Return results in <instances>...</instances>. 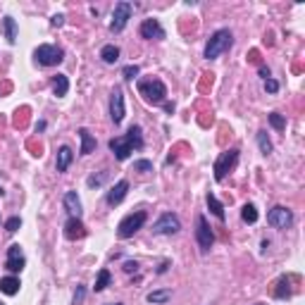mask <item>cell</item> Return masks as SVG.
Returning a JSON list of instances; mask_svg holds the SVG:
<instances>
[{"label": "cell", "mask_w": 305, "mask_h": 305, "mask_svg": "<svg viewBox=\"0 0 305 305\" xmlns=\"http://www.w3.org/2000/svg\"><path fill=\"white\" fill-rule=\"evenodd\" d=\"M33 57H36V62L43 67H55L60 65L62 60H65V53H62V48H57V45H38L36 48V53H33Z\"/></svg>", "instance_id": "cell-4"}, {"label": "cell", "mask_w": 305, "mask_h": 305, "mask_svg": "<svg viewBox=\"0 0 305 305\" xmlns=\"http://www.w3.org/2000/svg\"><path fill=\"white\" fill-rule=\"evenodd\" d=\"M241 219H243V222H248V224H255V222H258V210H255V205L246 203L243 210H241Z\"/></svg>", "instance_id": "cell-26"}, {"label": "cell", "mask_w": 305, "mask_h": 305, "mask_svg": "<svg viewBox=\"0 0 305 305\" xmlns=\"http://www.w3.org/2000/svg\"><path fill=\"white\" fill-rule=\"evenodd\" d=\"M110 279H112V277H110L108 270H100V272H98V279H96V286H93V289H96V294H100V291H105V289H108V286H110Z\"/></svg>", "instance_id": "cell-27"}, {"label": "cell", "mask_w": 305, "mask_h": 305, "mask_svg": "<svg viewBox=\"0 0 305 305\" xmlns=\"http://www.w3.org/2000/svg\"><path fill=\"white\" fill-rule=\"evenodd\" d=\"M196 241L203 253H207L212 248V243H215V234H212V229H210V224H207V219L203 215L196 217Z\"/></svg>", "instance_id": "cell-7"}, {"label": "cell", "mask_w": 305, "mask_h": 305, "mask_svg": "<svg viewBox=\"0 0 305 305\" xmlns=\"http://www.w3.org/2000/svg\"><path fill=\"white\" fill-rule=\"evenodd\" d=\"M167 267H169V265H167V262H162V265L157 267V272H160V274H162V272H167Z\"/></svg>", "instance_id": "cell-39"}, {"label": "cell", "mask_w": 305, "mask_h": 305, "mask_svg": "<svg viewBox=\"0 0 305 305\" xmlns=\"http://www.w3.org/2000/svg\"><path fill=\"white\" fill-rule=\"evenodd\" d=\"M134 172H141V174L152 172V162L151 160H136V162H134Z\"/></svg>", "instance_id": "cell-31"}, {"label": "cell", "mask_w": 305, "mask_h": 305, "mask_svg": "<svg viewBox=\"0 0 305 305\" xmlns=\"http://www.w3.org/2000/svg\"><path fill=\"white\" fill-rule=\"evenodd\" d=\"M172 298V291L169 289H162V291H151V294L146 296V301L152 305H160V303H167Z\"/></svg>", "instance_id": "cell-22"}, {"label": "cell", "mask_w": 305, "mask_h": 305, "mask_svg": "<svg viewBox=\"0 0 305 305\" xmlns=\"http://www.w3.org/2000/svg\"><path fill=\"white\" fill-rule=\"evenodd\" d=\"M2 26H5V38L7 43H17V22L12 17H5L2 19Z\"/></svg>", "instance_id": "cell-23"}, {"label": "cell", "mask_w": 305, "mask_h": 305, "mask_svg": "<svg viewBox=\"0 0 305 305\" xmlns=\"http://www.w3.org/2000/svg\"><path fill=\"white\" fill-rule=\"evenodd\" d=\"M79 139H81V155H91V152L96 151V139L91 136V131L88 129H79Z\"/></svg>", "instance_id": "cell-18"}, {"label": "cell", "mask_w": 305, "mask_h": 305, "mask_svg": "<svg viewBox=\"0 0 305 305\" xmlns=\"http://www.w3.org/2000/svg\"><path fill=\"white\" fill-rule=\"evenodd\" d=\"M50 24H53V26H62V24H65V14H55L53 19H50Z\"/></svg>", "instance_id": "cell-37"}, {"label": "cell", "mask_w": 305, "mask_h": 305, "mask_svg": "<svg viewBox=\"0 0 305 305\" xmlns=\"http://www.w3.org/2000/svg\"><path fill=\"white\" fill-rule=\"evenodd\" d=\"M267 224L274 229H289L294 224V212L284 205H274L267 215Z\"/></svg>", "instance_id": "cell-8"}, {"label": "cell", "mask_w": 305, "mask_h": 305, "mask_svg": "<svg viewBox=\"0 0 305 305\" xmlns=\"http://www.w3.org/2000/svg\"><path fill=\"white\" fill-rule=\"evenodd\" d=\"M110 151L112 155L117 157V160H127L131 155V151L136 148V151H141L143 148V134H141V127L139 124H131L129 131L124 134V136H117V139H110Z\"/></svg>", "instance_id": "cell-1"}, {"label": "cell", "mask_w": 305, "mask_h": 305, "mask_svg": "<svg viewBox=\"0 0 305 305\" xmlns=\"http://www.w3.org/2000/svg\"><path fill=\"white\" fill-rule=\"evenodd\" d=\"M127 191H129V181H127V179L117 181V184L108 191V198H105L108 205H120L122 200H124V196H127Z\"/></svg>", "instance_id": "cell-14"}, {"label": "cell", "mask_w": 305, "mask_h": 305, "mask_svg": "<svg viewBox=\"0 0 305 305\" xmlns=\"http://www.w3.org/2000/svg\"><path fill=\"white\" fill-rule=\"evenodd\" d=\"M65 207L72 217L81 219V212H84V210H81V200H79V196H76V191H67L65 193Z\"/></svg>", "instance_id": "cell-16"}, {"label": "cell", "mask_w": 305, "mask_h": 305, "mask_svg": "<svg viewBox=\"0 0 305 305\" xmlns=\"http://www.w3.org/2000/svg\"><path fill=\"white\" fill-rule=\"evenodd\" d=\"M179 229H181V222H179V217L172 215V212H164L162 217L152 224V231L160 234V236H172V234H176Z\"/></svg>", "instance_id": "cell-10"}, {"label": "cell", "mask_w": 305, "mask_h": 305, "mask_svg": "<svg viewBox=\"0 0 305 305\" xmlns=\"http://www.w3.org/2000/svg\"><path fill=\"white\" fill-rule=\"evenodd\" d=\"M134 76H139V67H136V65H127V67H124V79H134Z\"/></svg>", "instance_id": "cell-33"}, {"label": "cell", "mask_w": 305, "mask_h": 305, "mask_svg": "<svg viewBox=\"0 0 305 305\" xmlns=\"http://www.w3.org/2000/svg\"><path fill=\"white\" fill-rule=\"evenodd\" d=\"M19 227H22V219H19V217H10L7 222H5V229H7L10 234H14Z\"/></svg>", "instance_id": "cell-32"}, {"label": "cell", "mask_w": 305, "mask_h": 305, "mask_svg": "<svg viewBox=\"0 0 305 305\" xmlns=\"http://www.w3.org/2000/svg\"><path fill=\"white\" fill-rule=\"evenodd\" d=\"M84 296H86V289L84 286H76V294H74V305L84 303Z\"/></svg>", "instance_id": "cell-34"}, {"label": "cell", "mask_w": 305, "mask_h": 305, "mask_svg": "<svg viewBox=\"0 0 305 305\" xmlns=\"http://www.w3.org/2000/svg\"><path fill=\"white\" fill-rule=\"evenodd\" d=\"M255 305H265V303H255Z\"/></svg>", "instance_id": "cell-41"}, {"label": "cell", "mask_w": 305, "mask_h": 305, "mask_svg": "<svg viewBox=\"0 0 305 305\" xmlns=\"http://www.w3.org/2000/svg\"><path fill=\"white\" fill-rule=\"evenodd\" d=\"M205 200H207V207H210V212H212V215H215L217 219H224V205H222L217 198H215V193H207Z\"/></svg>", "instance_id": "cell-24"}, {"label": "cell", "mask_w": 305, "mask_h": 305, "mask_svg": "<svg viewBox=\"0 0 305 305\" xmlns=\"http://www.w3.org/2000/svg\"><path fill=\"white\" fill-rule=\"evenodd\" d=\"M65 236H67L69 241L84 239V236H86V227L81 224V219H76V217H69V219H67V224H65Z\"/></svg>", "instance_id": "cell-15"}, {"label": "cell", "mask_w": 305, "mask_h": 305, "mask_svg": "<svg viewBox=\"0 0 305 305\" xmlns=\"http://www.w3.org/2000/svg\"><path fill=\"white\" fill-rule=\"evenodd\" d=\"M258 146H260L262 155H270L272 152V141L267 139V131H258Z\"/></svg>", "instance_id": "cell-28"}, {"label": "cell", "mask_w": 305, "mask_h": 305, "mask_svg": "<svg viewBox=\"0 0 305 305\" xmlns=\"http://www.w3.org/2000/svg\"><path fill=\"white\" fill-rule=\"evenodd\" d=\"M270 124H272L277 131L286 129V120H284V115H279V112H272V115H270Z\"/></svg>", "instance_id": "cell-29"}, {"label": "cell", "mask_w": 305, "mask_h": 305, "mask_svg": "<svg viewBox=\"0 0 305 305\" xmlns=\"http://www.w3.org/2000/svg\"><path fill=\"white\" fill-rule=\"evenodd\" d=\"M139 93L143 98L152 103V105H160L167 98V86H164L160 79H146V81H139Z\"/></svg>", "instance_id": "cell-3"}, {"label": "cell", "mask_w": 305, "mask_h": 305, "mask_svg": "<svg viewBox=\"0 0 305 305\" xmlns=\"http://www.w3.org/2000/svg\"><path fill=\"white\" fill-rule=\"evenodd\" d=\"M0 291L5 296H14L19 291V279H17V277H5V279H0Z\"/></svg>", "instance_id": "cell-21"}, {"label": "cell", "mask_w": 305, "mask_h": 305, "mask_svg": "<svg viewBox=\"0 0 305 305\" xmlns=\"http://www.w3.org/2000/svg\"><path fill=\"white\" fill-rule=\"evenodd\" d=\"M131 12H134L131 2H117V5H115V12H112L110 31H112V33H120L122 29L127 26V22L131 19Z\"/></svg>", "instance_id": "cell-9"}, {"label": "cell", "mask_w": 305, "mask_h": 305, "mask_svg": "<svg viewBox=\"0 0 305 305\" xmlns=\"http://www.w3.org/2000/svg\"><path fill=\"white\" fill-rule=\"evenodd\" d=\"M141 36L148 38V41H162L167 33H164L162 24L157 22V19H146V22L141 24Z\"/></svg>", "instance_id": "cell-13"}, {"label": "cell", "mask_w": 305, "mask_h": 305, "mask_svg": "<svg viewBox=\"0 0 305 305\" xmlns=\"http://www.w3.org/2000/svg\"><path fill=\"white\" fill-rule=\"evenodd\" d=\"M231 43H234V36H231L229 29H219V31H215L212 36H210L207 45H205V60H215V57H219L224 50L231 48Z\"/></svg>", "instance_id": "cell-2"}, {"label": "cell", "mask_w": 305, "mask_h": 305, "mask_svg": "<svg viewBox=\"0 0 305 305\" xmlns=\"http://www.w3.org/2000/svg\"><path fill=\"white\" fill-rule=\"evenodd\" d=\"M260 76L267 81V79H270V69H267V67H260Z\"/></svg>", "instance_id": "cell-38"}, {"label": "cell", "mask_w": 305, "mask_h": 305, "mask_svg": "<svg viewBox=\"0 0 305 305\" xmlns=\"http://www.w3.org/2000/svg\"><path fill=\"white\" fill-rule=\"evenodd\" d=\"M265 91H270V93H277V91H279V84H277L274 79H267V81H265Z\"/></svg>", "instance_id": "cell-35"}, {"label": "cell", "mask_w": 305, "mask_h": 305, "mask_svg": "<svg viewBox=\"0 0 305 305\" xmlns=\"http://www.w3.org/2000/svg\"><path fill=\"white\" fill-rule=\"evenodd\" d=\"M67 91H69V79L65 74H55L53 76V93L57 98H62L67 96Z\"/></svg>", "instance_id": "cell-19"}, {"label": "cell", "mask_w": 305, "mask_h": 305, "mask_svg": "<svg viewBox=\"0 0 305 305\" xmlns=\"http://www.w3.org/2000/svg\"><path fill=\"white\" fill-rule=\"evenodd\" d=\"M100 57H103V62L105 65H115L117 60H120V48L117 45H103V50H100Z\"/></svg>", "instance_id": "cell-20"}, {"label": "cell", "mask_w": 305, "mask_h": 305, "mask_svg": "<svg viewBox=\"0 0 305 305\" xmlns=\"http://www.w3.org/2000/svg\"><path fill=\"white\" fill-rule=\"evenodd\" d=\"M236 162H239V151H236V148L222 152L217 157V162H215V179H217V181H224V176L236 167Z\"/></svg>", "instance_id": "cell-6"}, {"label": "cell", "mask_w": 305, "mask_h": 305, "mask_svg": "<svg viewBox=\"0 0 305 305\" xmlns=\"http://www.w3.org/2000/svg\"><path fill=\"white\" fill-rule=\"evenodd\" d=\"M136 270H139V262H136V260H134V262H131V260H127V262H124V272H136Z\"/></svg>", "instance_id": "cell-36"}, {"label": "cell", "mask_w": 305, "mask_h": 305, "mask_svg": "<svg viewBox=\"0 0 305 305\" xmlns=\"http://www.w3.org/2000/svg\"><path fill=\"white\" fill-rule=\"evenodd\" d=\"M291 296V282L286 279V277H282L279 282H277V289H274V298H289Z\"/></svg>", "instance_id": "cell-25"}, {"label": "cell", "mask_w": 305, "mask_h": 305, "mask_svg": "<svg viewBox=\"0 0 305 305\" xmlns=\"http://www.w3.org/2000/svg\"><path fill=\"white\" fill-rule=\"evenodd\" d=\"M108 179V172H100V174H91L86 179V184L91 186V188H96V186H103V181Z\"/></svg>", "instance_id": "cell-30"}, {"label": "cell", "mask_w": 305, "mask_h": 305, "mask_svg": "<svg viewBox=\"0 0 305 305\" xmlns=\"http://www.w3.org/2000/svg\"><path fill=\"white\" fill-rule=\"evenodd\" d=\"M0 305H2V303H0Z\"/></svg>", "instance_id": "cell-42"}, {"label": "cell", "mask_w": 305, "mask_h": 305, "mask_svg": "<svg viewBox=\"0 0 305 305\" xmlns=\"http://www.w3.org/2000/svg\"><path fill=\"white\" fill-rule=\"evenodd\" d=\"M74 160V152L69 146H62L60 151H57V160H55V167H57V172H67V167L72 164Z\"/></svg>", "instance_id": "cell-17"}, {"label": "cell", "mask_w": 305, "mask_h": 305, "mask_svg": "<svg viewBox=\"0 0 305 305\" xmlns=\"http://www.w3.org/2000/svg\"><path fill=\"white\" fill-rule=\"evenodd\" d=\"M24 253H22V246H10L7 248V260H5V267L10 270V272H22L24 270Z\"/></svg>", "instance_id": "cell-12"}, {"label": "cell", "mask_w": 305, "mask_h": 305, "mask_svg": "<svg viewBox=\"0 0 305 305\" xmlns=\"http://www.w3.org/2000/svg\"><path fill=\"white\" fill-rule=\"evenodd\" d=\"M108 305H124V303H108Z\"/></svg>", "instance_id": "cell-40"}, {"label": "cell", "mask_w": 305, "mask_h": 305, "mask_svg": "<svg viewBox=\"0 0 305 305\" xmlns=\"http://www.w3.org/2000/svg\"><path fill=\"white\" fill-rule=\"evenodd\" d=\"M110 115H112V122H115V124H122V120H124V93H122L120 86L112 91V98H110Z\"/></svg>", "instance_id": "cell-11"}, {"label": "cell", "mask_w": 305, "mask_h": 305, "mask_svg": "<svg viewBox=\"0 0 305 305\" xmlns=\"http://www.w3.org/2000/svg\"><path fill=\"white\" fill-rule=\"evenodd\" d=\"M143 224H146V212H143V210H136V212L127 215V217L120 222V227H117V236H120V239H129V236H134Z\"/></svg>", "instance_id": "cell-5"}]
</instances>
